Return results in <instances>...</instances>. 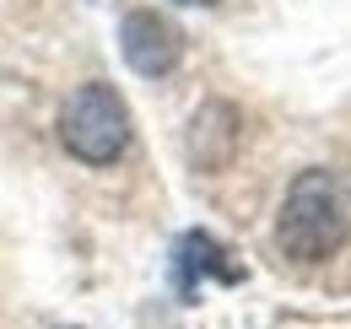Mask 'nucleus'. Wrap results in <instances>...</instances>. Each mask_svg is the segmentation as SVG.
I'll use <instances>...</instances> for the list:
<instances>
[{"instance_id": "39448f33", "label": "nucleus", "mask_w": 351, "mask_h": 329, "mask_svg": "<svg viewBox=\"0 0 351 329\" xmlns=\"http://www.w3.org/2000/svg\"><path fill=\"white\" fill-rule=\"evenodd\" d=\"M238 146V108L232 103H206L189 119V157L200 167H227Z\"/></svg>"}, {"instance_id": "f03ea898", "label": "nucleus", "mask_w": 351, "mask_h": 329, "mask_svg": "<svg viewBox=\"0 0 351 329\" xmlns=\"http://www.w3.org/2000/svg\"><path fill=\"white\" fill-rule=\"evenodd\" d=\"M60 141H65L71 157H82L92 167H108L130 146V103L108 82L76 86L71 103L60 108Z\"/></svg>"}, {"instance_id": "7ed1b4c3", "label": "nucleus", "mask_w": 351, "mask_h": 329, "mask_svg": "<svg viewBox=\"0 0 351 329\" xmlns=\"http://www.w3.org/2000/svg\"><path fill=\"white\" fill-rule=\"evenodd\" d=\"M119 49H125V65L141 76H168L178 60H184V33L162 11H130L125 27H119Z\"/></svg>"}, {"instance_id": "20e7f679", "label": "nucleus", "mask_w": 351, "mask_h": 329, "mask_svg": "<svg viewBox=\"0 0 351 329\" xmlns=\"http://www.w3.org/2000/svg\"><path fill=\"white\" fill-rule=\"evenodd\" d=\"M173 265H178V291H184L189 302H195V291L206 287V276H217V281H243V270L227 259V248H221L211 232H184Z\"/></svg>"}, {"instance_id": "f257e3e1", "label": "nucleus", "mask_w": 351, "mask_h": 329, "mask_svg": "<svg viewBox=\"0 0 351 329\" xmlns=\"http://www.w3.org/2000/svg\"><path fill=\"white\" fill-rule=\"evenodd\" d=\"M351 232V206H346V184L330 173V167H308L292 178L287 189V206H281V221H276V238L292 259L303 265H319L330 259L335 248L346 243Z\"/></svg>"}, {"instance_id": "423d86ee", "label": "nucleus", "mask_w": 351, "mask_h": 329, "mask_svg": "<svg viewBox=\"0 0 351 329\" xmlns=\"http://www.w3.org/2000/svg\"><path fill=\"white\" fill-rule=\"evenodd\" d=\"M178 5H217V0H178Z\"/></svg>"}]
</instances>
